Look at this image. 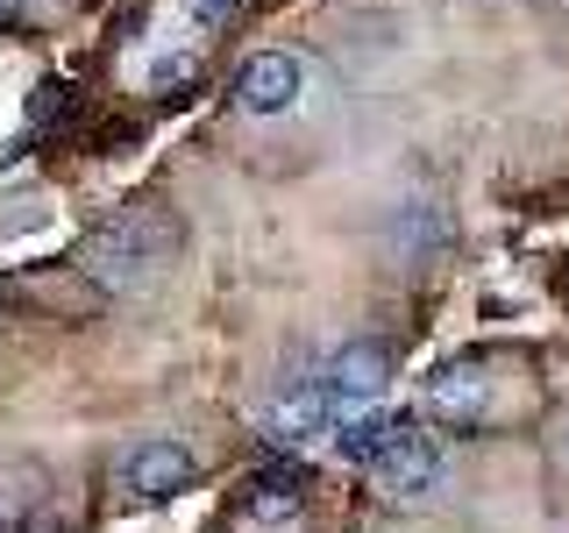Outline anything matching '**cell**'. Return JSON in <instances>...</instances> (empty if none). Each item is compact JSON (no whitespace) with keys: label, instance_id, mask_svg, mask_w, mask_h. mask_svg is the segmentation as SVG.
<instances>
[{"label":"cell","instance_id":"52a82bcc","mask_svg":"<svg viewBox=\"0 0 569 533\" xmlns=\"http://www.w3.org/2000/svg\"><path fill=\"white\" fill-rule=\"evenodd\" d=\"M299 505H307V470H299V462H271V470L249 476V497H242L249 520L278 526V520H292Z\"/></svg>","mask_w":569,"mask_h":533},{"label":"cell","instance_id":"5b68a950","mask_svg":"<svg viewBox=\"0 0 569 533\" xmlns=\"http://www.w3.org/2000/svg\"><path fill=\"white\" fill-rule=\"evenodd\" d=\"M391 384V349L385 342H342L328 355V378H320V391H328V405H378Z\"/></svg>","mask_w":569,"mask_h":533},{"label":"cell","instance_id":"30bf717a","mask_svg":"<svg viewBox=\"0 0 569 533\" xmlns=\"http://www.w3.org/2000/svg\"><path fill=\"white\" fill-rule=\"evenodd\" d=\"M236 8H242V0H186V14L200 29H228V22H236Z\"/></svg>","mask_w":569,"mask_h":533},{"label":"cell","instance_id":"8fae6325","mask_svg":"<svg viewBox=\"0 0 569 533\" xmlns=\"http://www.w3.org/2000/svg\"><path fill=\"white\" fill-rule=\"evenodd\" d=\"M192 71H200L192 58H157L150 64V86H157V93H171V86H192Z\"/></svg>","mask_w":569,"mask_h":533},{"label":"cell","instance_id":"9c48e42d","mask_svg":"<svg viewBox=\"0 0 569 533\" xmlns=\"http://www.w3.org/2000/svg\"><path fill=\"white\" fill-rule=\"evenodd\" d=\"M391 420L399 413H370V405H349L342 413V426H335V449H342V462H378V449L391 441Z\"/></svg>","mask_w":569,"mask_h":533},{"label":"cell","instance_id":"6da1fadb","mask_svg":"<svg viewBox=\"0 0 569 533\" xmlns=\"http://www.w3.org/2000/svg\"><path fill=\"white\" fill-rule=\"evenodd\" d=\"M171 257H178L171 213L164 207H121L114 221H100L93 242H86V278L107 284V292H136V284H150Z\"/></svg>","mask_w":569,"mask_h":533},{"label":"cell","instance_id":"7c38bea8","mask_svg":"<svg viewBox=\"0 0 569 533\" xmlns=\"http://www.w3.org/2000/svg\"><path fill=\"white\" fill-rule=\"evenodd\" d=\"M22 22V0H0V29H14Z\"/></svg>","mask_w":569,"mask_h":533},{"label":"cell","instance_id":"5bb4252c","mask_svg":"<svg viewBox=\"0 0 569 533\" xmlns=\"http://www.w3.org/2000/svg\"><path fill=\"white\" fill-rule=\"evenodd\" d=\"M556 8H562V14H569V0H556Z\"/></svg>","mask_w":569,"mask_h":533},{"label":"cell","instance_id":"3957f363","mask_svg":"<svg viewBox=\"0 0 569 533\" xmlns=\"http://www.w3.org/2000/svg\"><path fill=\"white\" fill-rule=\"evenodd\" d=\"M299 93H307V64L292 50H257L236 71V107L242 114H292Z\"/></svg>","mask_w":569,"mask_h":533},{"label":"cell","instance_id":"9a60e30c","mask_svg":"<svg viewBox=\"0 0 569 533\" xmlns=\"http://www.w3.org/2000/svg\"><path fill=\"white\" fill-rule=\"evenodd\" d=\"M0 533H8V520H0Z\"/></svg>","mask_w":569,"mask_h":533},{"label":"cell","instance_id":"ba28073f","mask_svg":"<svg viewBox=\"0 0 569 533\" xmlns=\"http://www.w3.org/2000/svg\"><path fill=\"white\" fill-rule=\"evenodd\" d=\"M328 391L307 384V391H284V399L271 405V441H284V449H299V441H313V434H328Z\"/></svg>","mask_w":569,"mask_h":533},{"label":"cell","instance_id":"7a4b0ae2","mask_svg":"<svg viewBox=\"0 0 569 533\" xmlns=\"http://www.w3.org/2000/svg\"><path fill=\"white\" fill-rule=\"evenodd\" d=\"M370 476L391 491V497H427L441 484V449H435V434H420L413 420H391V441L378 449V462H370Z\"/></svg>","mask_w":569,"mask_h":533},{"label":"cell","instance_id":"4fadbf2b","mask_svg":"<svg viewBox=\"0 0 569 533\" xmlns=\"http://www.w3.org/2000/svg\"><path fill=\"white\" fill-rule=\"evenodd\" d=\"M562 455H569V420H562Z\"/></svg>","mask_w":569,"mask_h":533},{"label":"cell","instance_id":"8992f818","mask_svg":"<svg viewBox=\"0 0 569 533\" xmlns=\"http://www.w3.org/2000/svg\"><path fill=\"white\" fill-rule=\"evenodd\" d=\"M491 405V378L477 363H441L435 378H427V413L449 420V426H477Z\"/></svg>","mask_w":569,"mask_h":533},{"label":"cell","instance_id":"277c9868","mask_svg":"<svg viewBox=\"0 0 569 533\" xmlns=\"http://www.w3.org/2000/svg\"><path fill=\"white\" fill-rule=\"evenodd\" d=\"M121 497H136V505H157V497H178L192 484V455L178 449V441H136L129 455H121L114 470Z\"/></svg>","mask_w":569,"mask_h":533}]
</instances>
